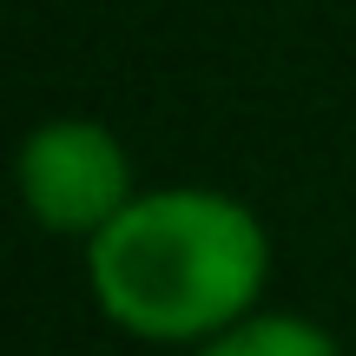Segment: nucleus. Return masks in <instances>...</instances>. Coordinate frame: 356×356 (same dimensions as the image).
Returning <instances> with one entry per match:
<instances>
[{"label":"nucleus","mask_w":356,"mask_h":356,"mask_svg":"<svg viewBox=\"0 0 356 356\" xmlns=\"http://www.w3.org/2000/svg\"><path fill=\"white\" fill-rule=\"evenodd\" d=\"M264 277V218L211 185L139 191L86 244L92 304L139 343H211L257 310Z\"/></svg>","instance_id":"1"},{"label":"nucleus","mask_w":356,"mask_h":356,"mask_svg":"<svg viewBox=\"0 0 356 356\" xmlns=\"http://www.w3.org/2000/svg\"><path fill=\"white\" fill-rule=\"evenodd\" d=\"M20 204L40 231L92 244L139 191H132V159L113 126L99 119H40L20 139L13 159Z\"/></svg>","instance_id":"2"},{"label":"nucleus","mask_w":356,"mask_h":356,"mask_svg":"<svg viewBox=\"0 0 356 356\" xmlns=\"http://www.w3.org/2000/svg\"><path fill=\"white\" fill-rule=\"evenodd\" d=\"M198 356H343L337 337L310 317H291V310H251L231 330H218L211 343H198Z\"/></svg>","instance_id":"3"}]
</instances>
